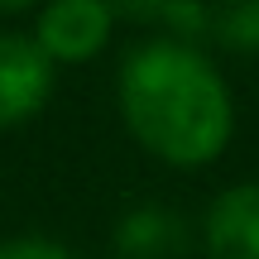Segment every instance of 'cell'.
<instances>
[{"label": "cell", "instance_id": "obj_1", "mask_svg": "<svg viewBox=\"0 0 259 259\" xmlns=\"http://www.w3.org/2000/svg\"><path fill=\"white\" fill-rule=\"evenodd\" d=\"M125 125L168 163H206L231 139V96L216 67L187 44H144L120 67Z\"/></svg>", "mask_w": 259, "mask_h": 259}, {"label": "cell", "instance_id": "obj_2", "mask_svg": "<svg viewBox=\"0 0 259 259\" xmlns=\"http://www.w3.org/2000/svg\"><path fill=\"white\" fill-rule=\"evenodd\" d=\"M53 92V63L34 38L0 34V130L44 111Z\"/></svg>", "mask_w": 259, "mask_h": 259}, {"label": "cell", "instance_id": "obj_3", "mask_svg": "<svg viewBox=\"0 0 259 259\" xmlns=\"http://www.w3.org/2000/svg\"><path fill=\"white\" fill-rule=\"evenodd\" d=\"M111 10L106 0H53L38 15V38L34 44L48 53V63H87L92 53H101V44L111 38Z\"/></svg>", "mask_w": 259, "mask_h": 259}, {"label": "cell", "instance_id": "obj_4", "mask_svg": "<svg viewBox=\"0 0 259 259\" xmlns=\"http://www.w3.org/2000/svg\"><path fill=\"white\" fill-rule=\"evenodd\" d=\"M206 254L259 259V187H231L206 211Z\"/></svg>", "mask_w": 259, "mask_h": 259}, {"label": "cell", "instance_id": "obj_5", "mask_svg": "<svg viewBox=\"0 0 259 259\" xmlns=\"http://www.w3.org/2000/svg\"><path fill=\"white\" fill-rule=\"evenodd\" d=\"M115 250L125 259H183L187 254V226L168 206H135L115 226Z\"/></svg>", "mask_w": 259, "mask_h": 259}, {"label": "cell", "instance_id": "obj_6", "mask_svg": "<svg viewBox=\"0 0 259 259\" xmlns=\"http://www.w3.org/2000/svg\"><path fill=\"white\" fill-rule=\"evenodd\" d=\"M211 34L231 48H259V0H216Z\"/></svg>", "mask_w": 259, "mask_h": 259}, {"label": "cell", "instance_id": "obj_7", "mask_svg": "<svg viewBox=\"0 0 259 259\" xmlns=\"http://www.w3.org/2000/svg\"><path fill=\"white\" fill-rule=\"evenodd\" d=\"M163 24L178 29V34H206L211 29V10H202L197 0H173L163 10Z\"/></svg>", "mask_w": 259, "mask_h": 259}, {"label": "cell", "instance_id": "obj_8", "mask_svg": "<svg viewBox=\"0 0 259 259\" xmlns=\"http://www.w3.org/2000/svg\"><path fill=\"white\" fill-rule=\"evenodd\" d=\"M0 259H67V250L53 240H38V235H19V240L0 245Z\"/></svg>", "mask_w": 259, "mask_h": 259}, {"label": "cell", "instance_id": "obj_9", "mask_svg": "<svg viewBox=\"0 0 259 259\" xmlns=\"http://www.w3.org/2000/svg\"><path fill=\"white\" fill-rule=\"evenodd\" d=\"M173 0H106L111 15H130V19H163V10Z\"/></svg>", "mask_w": 259, "mask_h": 259}, {"label": "cell", "instance_id": "obj_10", "mask_svg": "<svg viewBox=\"0 0 259 259\" xmlns=\"http://www.w3.org/2000/svg\"><path fill=\"white\" fill-rule=\"evenodd\" d=\"M19 5H34V0H0V10H19Z\"/></svg>", "mask_w": 259, "mask_h": 259}]
</instances>
